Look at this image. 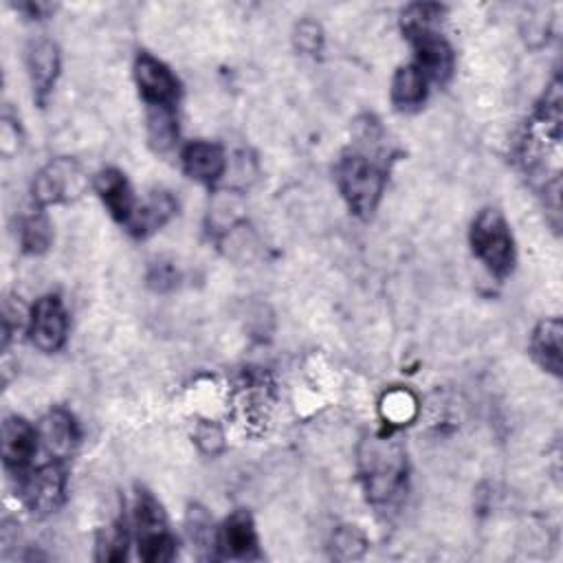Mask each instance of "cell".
Segmentation results:
<instances>
[{"label":"cell","mask_w":563,"mask_h":563,"mask_svg":"<svg viewBox=\"0 0 563 563\" xmlns=\"http://www.w3.org/2000/svg\"><path fill=\"white\" fill-rule=\"evenodd\" d=\"M362 480L372 504L392 502L405 487V449L392 438H372L362 446Z\"/></svg>","instance_id":"6da1fadb"},{"label":"cell","mask_w":563,"mask_h":563,"mask_svg":"<svg viewBox=\"0 0 563 563\" xmlns=\"http://www.w3.org/2000/svg\"><path fill=\"white\" fill-rule=\"evenodd\" d=\"M472 249L476 258L495 276L506 278L515 267V243L509 222L498 209H485L474 220Z\"/></svg>","instance_id":"7a4b0ae2"},{"label":"cell","mask_w":563,"mask_h":563,"mask_svg":"<svg viewBox=\"0 0 563 563\" xmlns=\"http://www.w3.org/2000/svg\"><path fill=\"white\" fill-rule=\"evenodd\" d=\"M336 183L348 203V207L357 216H372L377 209L383 187H385V172L364 155L344 157L336 166Z\"/></svg>","instance_id":"3957f363"},{"label":"cell","mask_w":563,"mask_h":563,"mask_svg":"<svg viewBox=\"0 0 563 563\" xmlns=\"http://www.w3.org/2000/svg\"><path fill=\"white\" fill-rule=\"evenodd\" d=\"M135 526L139 556L148 563H163L174 556V537L168 528L166 513L161 504L148 493L139 491L135 502Z\"/></svg>","instance_id":"277c9868"},{"label":"cell","mask_w":563,"mask_h":563,"mask_svg":"<svg viewBox=\"0 0 563 563\" xmlns=\"http://www.w3.org/2000/svg\"><path fill=\"white\" fill-rule=\"evenodd\" d=\"M69 332L64 304L58 295H45L36 302L29 319V340L42 353H58Z\"/></svg>","instance_id":"5b68a950"},{"label":"cell","mask_w":563,"mask_h":563,"mask_svg":"<svg viewBox=\"0 0 563 563\" xmlns=\"http://www.w3.org/2000/svg\"><path fill=\"white\" fill-rule=\"evenodd\" d=\"M135 79L148 108H176L181 84L161 60L142 53L135 62Z\"/></svg>","instance_id":"8992f818"},{"label":"cell","mask_w":563,"mask_h":563,"mask_svg":"<svg viewBox=\"0 0 563 563\" xmlns=\"http://www.w3.org/2000/svg\"><path fill=\"white\" fill-rule=\"evenodd\" d=\"M64 487H66V474L60 461H53L32 472L23 480V500L32 513L49 515L62 504Z\"/></svg>","instance_id":"52a82bcc"},{"label":"cell","mask_w":563,"mask_h":563,"mask_svg":"<svg viewBox=\"0 0 563 563\" xmlns=\"http://www.w3.org/2000/svg\"><path fill=\"white\" fill-rule=\"evenodd\" d=\"M79 192H82V172L69 159L49 163L34 181V203L38 207L71 200Z\"/></svg>","instance_id":"ba28073f"},{"label":"cell","mask_w":563,"mask_h":563,"mask_svg":"<svg viewBox=\"0 0 563 563\" xmlns=\"http://www.w3.org/2000/svg\"><path fill=\"white\" fill-rule=\"evenodd\" d=\"M216 548L228 559H256L258 556V533L247 511L232 513L216 535Z\"/></svg>","instance_id":"9c48e42d"},{"label":"cell","mask_w":563,"mask_h":563,"mask_svg":"<svg viewBox=\"0 0 563 563\" xmlns=\"http://www.w3.org/2000/svg\"><path fill=\"white\" fill-rule=\"evenodd\" d=\"M38 440H40V433L25 420V418H19V416H12L3 423V461H5V467L10 472H16V474H23L36 452H38Z\"/></svg>","instance_id":"30bf717a"},{"label":"cell","mask_w":563,"mask_h":563,"mask_svg":"<svg viewBox=\"0 0 563 563\" xmlns=\"http://www.w3.org/2000/svg\"><path fill=\"white\" fill-rule=\"evenodd\" d=\"M95 189L112 218H118L120 222H128L137 209L135 196L131 189L128 179L120 170H103L95 176Z\"/></svg>","instance_id":"8fae6325"},{"label":"cell","mask_w":563,"mask_h":563,"mask_svg":"<svg viewBox=\"0 0 563 563\" xmlns=\"http://www.w3.org/2000/svg\"><path fill=\"white\" fill-rule=\"evenodd\" d=\"M181 161L185 174L200 183H213L228 170V157H224L222 148L209 142H194L185 146Z\"/></svg>","instance_id":"7c38bea8"},{"label":"cell","mask_w":563,"mask_h":563,"mask_svg":"<svg viewBox=\"0 0 563 563\" xmlns=\"http://www.w3.org/2000/svg\"><path fill=\"white\" fill-rule=\"evenodd\" d=\"M29 77L34 84L36 99L42 103L51 93L58 75H60V51L51 40H40L29 47L27 53Z\"/></svg>","instance_id":"4fadbf2b"},{"label":"cell","mask_w":563,"mask_h":563,"mask_svg":"<svg viewBox=\"0 0 563 563\" xmlns=\"http://www.w3.org/2000/svg\"><path fill=\"white\" fill-rule=\"evenodd\" d=\"M38 433L53 461L69 458L79 438L73 416L64 409H53L51 414H47Z\"/></svg>","instance_id":"5bb4252c"},{"label":"cell","mask_w":563,"mask_h":563,"mask_svg":"<svg viewBox=\"0 0 563 563\" xmlns=\"http://www.w3.org/2000/svg\"><path fill=\"white\" fill-rule=\"evenodd\" d=\"M176 213V200L168 192H155L142 207L137 205L126 228L137 238H148L159 232L163 224Z\"/></svg>","instance_id":"9a60e30c"},{"label":"cell","mask_w":563,"mask_h":563,"mask_svg":"<svg viewBox=\"0 0 563 563\" xmlns=\"http://www.w3.org/2000/svg\"><path fill=\"white\" fill-rule=\"evenodd\" d=\"M561 334H563V326L561 319H546L541 321L535 332H533V342H530V351L535 362L546 370L552 372L554 377L561 375Z\"/></svg>","instance_id":"2e32d148"},{"label":"cell","mask_w":563,"mask_h":563,"mask_svg":"<svg viewBox=\"0 0 563 563\" xmlns=\"http://www.w3.org/2000/svg\"><path fill=\"white\" fill-rule=\"evenodd\" d=\"M429 79L416 64L401 66L392 79V101L399 110L418 108L427 97Z\"/></svg>","instance_id":"e0dca14e"},{"label":"cell","mask_w":563,"mask_h":563,"mask_svg":"<svg viewBox=\"0 0 563 563\" xmlns=\"http://www.w3.org/2000/svg\"><path fill=\"white\" fill-rule=\"evenodd\" d=\"M150 142L159 152H168L179 135L174 108H150L148 112Z\"/></svg>","instance_id":"ac0fdd59"},{"label":"cell","mask_w":563,"mask_h":563,"mask_svg":"<svg viewBox=\"0 0 563 563\" xmlns=\"http://www.w3.org/2000/svg\"><path fill=\"white\" fill-rule=\"evenodd\" d=\"M21 243L23 249L29 254H42L51 245V224L40 209H34L29 216L23 218Z\"/></svg>","instance_id":"d6986e66"},{"label":"cell","mask_w":563,"mask_h":563,"mask_svg":"<svg viewBox=\"0 0 563 563\" xmlns=\"http://www.w3.org/2000/svg\"><path fill=\"white\" fill-rule=\"evenodd\" d=\"M128 552V530L126 522L118 519L106 526L97 539V559L99 561H122Z\"/></svg>","instance_id":"ffe728a7"},{"label":"cell","mask_w":563,"mask_h":563,"mask_svg":"<svg viewBox=\"0 0 563 563\" xmlns=\"http://www.w3.org/2000/svg\"><path fill=\"white\" fill-rule=\"evenodd\" d=\"M366 537L355 526H342L332 537V550L340 559H359L366 552Z\"/></svg>","instance_id":"44dd1931"},{"label":"cell","mask_w":563,"mask_h":563,"mask_svg":"<svg viewBox=\"0 0 563 563\" xmlns=\"http://www.w3.org/2000/svg\"><path fill=\"white\" fill-rule=\"evenodd\" d=\"M295 45L302 53L306 56H315L321 51V45H323V34H321V27L313 21H304L297 25L295 29Z\"/></svg>","instance_id":"7402d4cb"},{"label":"cell","mask_w":563,"mask_h":563,"mask_svg":"<svg viewBox=\"0 0 563 563\" xmlns=\"http://www.w3.org/2000/svg\"><path fill=\"white\" fill-rule=\"evenodd\" d=\"M150 284L155 286V289H159V291H166V289H170V286H174V282H176V273H174V269H172V265H159V267H155L152 269V273H150Z\"/></svg>","instance_id":"603a6c76"},{"label":"cell","mask_w":563,"mask_h":563,"mask_svg":"<svg viewBox=\"0 0 563 563\" xmlns=\"http://www.w3.org/2000/svg\"><path fill=\"white\" fill-rule=\"evenodd\" d=\"M198 442L200 444H207L205 446V452H216V449H213V444H222V433L213 427V425H203L200 429H198Z\"/></svg>","instance_id":"cb8c5ba5"}]
</instances>
